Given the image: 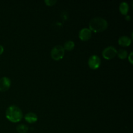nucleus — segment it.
<instances>
[{
    "instance_id": "nucleus-1",
    "label": "nucleus",
    "mask_w": 133,
    "mask_h": 133,
    "mask_svg": "<svg viewBox=\"0 0 133 133\" xmlns=\"http://www.w3.org/2000/svg\"><path fill=\"white\" fill-rule=\"evenodd\" d=\"M108 27L107 21L101 17L92 18L89 23V29L94 32H101Z\"/></svg>"
},
{
    "instance_id": "nucleus-2",
    "label": "nucleus",
    "mask_w": 133,
    "mask_h": 133,
    "mask_svg": "<svg viewBox=\"0 0 133 133\" xmlns=\"http://www.w3.org/2000/svg\"><path fill=\"white\" fill-rule=\"evenodd\" d=\"M6 118L10 122L18 123L23 118V112L18 107L12 105L6 109Z\"/></svg>"
},
{
    "instance_id": "nucleus-3",
    "label": "nucleus",
    "mask_w": 133,
    "mask_h": 133,
    "mask_svg": "<svg viewBox=\"0 0 133 133\" xmlns=\"http://www.w3.org/2000/svg\"><path fill=\"white\" fill-rule=\"evenodd\" d=\"M65 54V50L61 45H56L52 49L51 51V56L55 61H59L64 57Z\"/></svg>"
},
{
    "instance_id": "nucleus-4",
    "label": "nucleus",
    "mask_w": 133,
    "mask_h": 133,
    "mask_svg": "<svg viewBox=\"0 0 133 133\" xmlns=\"http://www.w3.org/2000/svg\"><path fill=\"white\" fill-rule=\"evenodd\" d=\"M117 52L118 51L114 47L109 46L104 49L102 52V55L105 59L110 60L116 56Z\"/></svg>"
},
{
    "instance_id": "nucleus-5",
    "label": "nucleus",
    "mask_w": 133,
    "mask_h": 133,
    "mask_svg": "<svg viewBox=\"0 0 133 133\" xmlns=\"http://www.w3.org/2000/svg\"><path fill=\"white\" fill-rule=\"evenodd\" d=\"M89 67L92 70H96L101 66V59L97 55H94L89 58L88 61Z\"/></svg>"
},
{
    "instance_id": "nucleus-6",
    "label": "nucleus",
    "mask_w": 133,
    "mask_h": 133,
    "mask_svg": "<svg viewBox=\"0 0 133 133\" xmlns=\"http://www.w3.org/2000/svg\"><path fill=\"white\" fill-rule=\"evenodd\" d=\"M11 81L7 77H3L0 79V92H5L10 88Z\"/></svg>"
},
{
    "instance_id": "nucleus-7",
    "label": "nucleus",
    "mask_w": 133,
    "mask_h": 133,
    "mask_svg": "<svg viewBox=\"0 0 133 133\" xmlns=\"http://www.w3.org/2000/svg\"><path fill=\"white\" fill-rule=\"evenodd\" d=\"M79 36L82 41H87L92 37V31L88 28H83L79 32Z\"/></svg>"
},
{
    "instance_id": "nucleus-8",
    "label": "nucleus",
    "mask_w": 133,
    "mask_h": 133,
    "mask_svg": "<svg viewBox=\"0 0 133 133\" xmlns=\"http://www.w3.org/2000/svg\"><path fill=\"white\" fill-rule=\"evenodd\" d=\"M131 42L132 40L131 38L127 36H122L118 39V44L123 47L129 46L131 44Z\"/></svg>"
},
{
    "instance_id": "nucleus-9",
    "label": "nucleus",
    "mask_w": 133,
    "mask_h": 133,
    "mask_svg": "<svg viewBox=\"0 0 133 133\" xmlns=\"http://www.w3.org/2000/svg\"><path fill=\"white\" fill-rule=\"evenodd\" d=\"M25 119L29 123H34L37 122L38 117L35 113L33 112H29L26 114L24 116Z\"/></svg>"
},
{
    "instance_id": "nucleus-10",
    "label": "nucleus",
    "mask_w": 133,
    "mask_h": 133,
    "mask_svg": "<svg viewBox=\"0 0 133 133\" xmlns=\"http://www.w3.org/2000/svg\"><path fill=\"white\" fill-rule=\"evenodd\" d=\"M129 6L127 3L126 2H122L119 5V11L123 15H126L127 12H129Z\"/></svg>"
},
{
    "instance_id": "nucleus-11",
    "label": "nucleus",
    "mask_w": 133,
    "mask_h": 133,
    "mask_svg": "<svg viewBox=\"0 0 133 133\" xmlns=\"http://www.w3.org/2000/svg\"><path fill=\"white\" fill-rule=\"evenodd\" d=\"M74 47H75V43L72 40H68L64 43L63 48L64 50L66 49L67 51H71L74 49Z\"/></svg>"
},
{
    "instance_id": "nucleus-12",
    "label": "nucleus",
    "mask_w": 133,
    "mask_h": 133,
    "mask_svg": "<svg viewBox=\"0 0 133 133\" xmlns=\"http://www.w3.org/2000/svg\"><path fill=\"white\" fill-rule=\"evenodd\" d=\"M28 130V127L24 124H20L16 127V131L18 133H27Z\"/></svg>"
},
{
    "instance_id": "nucleus-13",
    "label": "nucleus",
    "mask_w": 133,
    "mask_h": 133,
    "mask_svg": "<svg viewBox=\"0 0 133 133\" xmlns=\"http://www.w3.org/2000/svg\"><path fill=\"white\" fill-rule=\"evenodd\" d=\"M117 55H118V57H119L120 59H125L127 57V55H128V53H127V51L125 49H121L117 52Z\"/></svg>"
},
{
    "instance_id": "nucleus-14",
    "label": "nucleus",
    "mask_w": 133,
    "mask_h": 133,
    "mask_svg": "<svg viewBox=\"0 0 133 133\" xmlns=\"http://www.w3.org/2000/svg\"><path fill=\"white\" fill-rule=\"evenodd\" d=\"M44 2L48 6H53L57 3V1L56 0H45Z\"/></svg>"
},
{
    "instance_id": "nucleus-15",
    "label": "nucleus",
    "mask_w": 133,
    "mask_h": 133,
    "mask_svg": "<svg viewBox=\"0 0 133 133\" xmlns=\"http://www.w3.org/2000/svg\"><path fill=\"white\" fill-rule=\"evenodd\" d=\"M128 58H129V62H131V64H132L133 62H132V52H131V53H130V55H129V57H128Z\"/></svg>"
},
{
    "instance_id": "nucleus-16",
    "label": "nucleus",
    "mask_w": 133,
    "mask_h": 133,
    "mask_svg": "<svg viewBox=\"0 0 133 133\" xmlns=\"http://www.w3.org/2000/svg\"><path fill=\"white\" fill-rule=\"evenodd\" d=\"M3 51H4L3 47L1 45H0V55H1L3 53Z\"/></svg>"
}]
</instances>
